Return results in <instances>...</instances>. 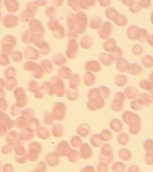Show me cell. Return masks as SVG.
<instances>
[{"label":"cell","mask_w":153,"mask_h":172,"mask_svg":"<svg viewBox=\"0 0 153 172\" xmlns=\"http://www.w3.org/2000/svg\"><path fill=\"white\" fill-rule=\"evenodd\" d=\"M41 152V146L40 144L37 142H33L30 145L29 152V159L32 161H36L38 159L39 153Z\"/></svg>","instance_id":"cell-1"},{"label":"cell","mask_w":153,"mask_h":172,"mask_svg":"<svg viewBox=\"0 0 153 172\" xmlns=\"http://www.w3.org/2000/svg\"><path fill=\"white\" fill-rule=\"evenodd\" d=\"M3 172H14L13 166L10 164H6L4 166Z\"/></svg>","instance_id":"cell-2"},{"label":"cell","mask_w":153,"mask_h":172,"mask_svg":"<svg viewBox=\"0 0 153 172\" xmlns=\"http://www.w3.org/2000/svg\"><path fill=\"white\" fill-rule=\"evenodd\" d=\"M32 172H38V171H37L36 170H35V171H32Z\"/></svg>","instance_id":"cell-3"},{"label":"cell","mask_w":153,"mask_h":172,"mask_svg":"<svg viewBox=\"0 0 153 172\" xmlns=\"http://www.w3.org/2000/svg\"><path fill=\"white\" fill-rule=\"evenodd\" d=\"M0 166H1V162H0ZM0 169H1V168H0Z\"/></svg>","instance_id":"cell-4"}]
</instances>
